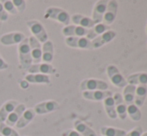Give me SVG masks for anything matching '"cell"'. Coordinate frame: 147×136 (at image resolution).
<instances>
[{
  "label": "cell",
  "instance_id": "6da1fadb",
  "mask_svg": "<svg viewBox=\"0 0 147 136\" xmlns=\"http://www.w3.org/2000/svg\"><path fill=\"white\" fill-rule=\"evenodd\" d=\"M18 56H19L20 66H21V68H23V69H28L33 64L28 37H26L18 45Z\"/></svg>",
  "mask_w": 147,
  "mask_h": 136
},
{
  "label": "cell",
  "instance_id": "7a4b0ae2",
  "mask_svg": "<svg viewBox=\"0 0 147 136\" xmlns=\"http://www.w3.org/2000/svg\"><path fill=\"white\" fill-rule=\"evenodd\" d=\"M44 17L46 19H52L64 24L65 26L69 25L70 22V15L67 11L59 7H48L45 11Z\"/></svg>",
  "mask_w": 147,
  "mask_h": 136
},
{
  "label": "cell",
  "instance_id": "3957f363",
  "mask_svg": "<svg viewBox=\"0 0 147 136\" xmlns=\"http://www.w3.org/2000/svg\"><path fill=\"white\" fill-rule=\"evenodd\" d=\"M27 26L32 36L35 37L40 43L43 44L48 40V34H47L42 23H40L38 20H29L27 21Z\"/></svg>",
  "mask_w": 147,
  "mask_h": 136
},
{
  "label": "cell",
  "instance_id": "277c9868",
  "mask_svg": "<svg viewBox=\"0 0 147 136\" xmlns=\"http://www.w3.org/2000/svg\"><path fill=\"white\" fill-rule=\"evenodd\" d=\"M80 89L82 91H105L108 89V84L103 80L98 79H84L80 83Z\"/></svg>",
  "mask_w": 147,
  "mask_h": 136
},
{
  "label": "cell",
  "instance_id": "5b68a950",
  "mask_svg": "<svg viewBox=\"0 0 147 136\" xmlns=\"http://www.w3.org/2000/svg\"><path fill=\"white\" fill-rule=\"evenodd\" d=\"M107 75L108 78L110 79L111 83L114 86L119 88H123L127 85V82H126L125 78L122 76V74L120 73V71L118 70V68L115 65H109L106 69Z\"/></svg>",
  "mask_w": 147,
  "mask_h": 136
},
{
  "label": "cell",
  "instance_id": "8992f818",
  "mask_svg": "<svg viewBox=\"0 0 147 136\" xmlns=\"http://www.w3.org/2000/svg\"><path fill=\"white\" fill-rule=\"evenodd\" d=\"M29 45H30V51H31V57H32L33 64L41 62L42 58V45L37 40L35 37H29Z\"/></svg>",
  "mask_w": 147,
  "mask_h": 136
},
{
  "label": "cell",
  "instance_id": "52a82bcc",
  "mask_svg": "<svg viewBox=\"0 0 147 136\" xmlns=\"http://www.w3.org/2000/svg\"><path fill=\"white\" fill-rule=\"evenodd\" d=\"M59 108V104L54 100H47V101L40 102L34 106L35 114L43 115L47 113H51Z\"/></svg>",
  "mask_w": 147,
  "mask_h": 136
},
{
  "label": "cell",
  "instance_id": "ba28073f",
  "mask_svg": "<svg viewBox=\"0 0 147 136\" xmlns=\"http://www.w3.org/2000/svg\"><path fill=\"white\" fill-rule=\"evenodd\" d=\"M65 43L72 48L92 49L91 41L86 37H66Z\"/></svg>",
  "mask_w": 147,
  "mask_h": 136
},
{
  "label": "cell",
  "instance_id": "9c48e42d",
  "mask_svg": "<svg viewBox=\"0 0 147 136\" xmlns=\"http://www.w3.org/2000/svg\"><path fill=\"white\" fill-rule=\"evenodd\" d=\"M29 74H43V75H50L56 72V69L49 63L40 62L37 64H32L28 68Z\"/></svg>",
  "mask_w": 147,
  "mask_h": 136
},
{
  "label": "cell",
  "instance_id": "30bf717a",
  "mask_svg": "<svg viewBox=\"0 0 147 136\" xmlns=\"http://www.w3.org/2000/svg\"><path fill=\"white\" fill-rule=\"evenodd\" d=\"M25 38L26 36L22 32H10L1 36L0 42L5 46H10L14 44H20Z\"/></svg>",
  "mask_w": 147,
  "mask_h": 136
},
{
  "label": "cell",
  "instance_id": "8fae6325",
  "mask_svg": "<svg viewBox=\"0 0 147 136\" xmlns=\"http://www.w3.org/2000/svg\"><path fill=\"white\" fill-rule=\"evenodd\" d=\"M107 4H108V1L106 0H99L95 3L92 12V18H91L95 22V24L101 23V21L103 20V16L106 12Z\"/></svg>",
  "mask_w": 147,
  "mask_h": 136
},
{
  "label": "cell",
  "instance_id": "7c38bea8",
  "mask_svg": "<svg viewBox=\"0 0 147 136\" xmlns=\"http://www.w3.org/2000/svg\"><path fill=\"white\" fill-rule=\"evenodd\" d=\"M117 9H118V3L116 1H108L106 8V12H105L104 16H103V20L105 25H110L114 22L115 18L117 15Z\"/></svg>",
  "mask_w": 147,
  "mask_h": 136
},
{
  "label": "cell",
  "instance_id": "4fadbf2b",
  "mask_svg": "<svg viewBox=\"0 0 147 136\" xmlns=\"http://www.w3.org/2000/svg\"><path fill=\"white\" fill-rule=\"evenodd\" d=\"M88 32L89 29L76 25H67L62 29V34L65 37H85Z\"/></svg>",
  "mask_w": 147,
  "mask_h": 136
},
{
  "label": "cell",
  "instance_id": "5bb4252c",
  "mask_svg": "<svg viewBox=\"0 0 147 136\" xmlns=\"http://www.w3.org/2000/svg\"><path fill=\"white\" fill-rule=\"evenodd\" d=\"M115 36H116V32L112 31V30H108V31L104 32L103 34L99 35L98 37H96L91 41L92 48H99V47L105 45L106 43H109L111 40L114 39Z\"/></svg>",
  "mask_w": 147,
  "mask_h": 136
},
{
  "label": "cell",
  "instance_id": "9a60e30c",
  "mask_svg": "<svg viewBox=\"0 0 147 136\" xmlns=\"http://www.w3.org/2000/svg\"><path fill=\"white\" fill-rule=\"evenodd\" d=\"M113 99L115 101V110H116L117 116L121 120H125L126 116H127V105L124 102L122 95L119 93H115Z\"/></svg>",
  "mask_w": 147,
  "mask_h": 136
},
{
  "label": "cell",
  "instance_id": "2e32d148",
  "mask_svg": "<svg viewBox=\"0 0 147 136\" xmlns=\"http://www.w3.org/2000/svg\"><path fill=\"white\" fill-rule=\"evenodd\" d=\"M70 21H72L76 26L86 28V29H91L95 25V22L91 18L87 16L81 15V14H74L70 16Z\"/></svg>",
  "mask_w": 147,
  "mask_h": 136
},
{
  "label": "cell",
  "instance_id": "e0dca14e",
  "mask_svg": "<svg viewBox=\"0 0 147 136\" xmlns=\"http://www.w3.org/2000/svg\"><path fill=\"white\" fill-rule=\"evenodd\" d=\"M25 110H26L25 104H22V103L21 104H18L17 106H16V108L8 115L7 119H6V121H5V124H7L8 126H11V127L15 126L16 123L18 122L19 118L21 117V115L23 114V112Z\"/></svg>",
  "mask_w": 147,
  "mask_h": 136
},
{
  "label": "cell",
  "instance_id": "ac0fdd59",
  "mask_svg": "<svg viewBox=\"0 0 147 136\" xmlns=\"http://www.w3.org/2000/svg\"><path fill=\"white\" fill-rule=\"evenodd\" d=\"M53 57H54V44H53L52 41L47 40L46 42L42 44V58H41V62L51 64Z\"/></svg>",
  "mask_w": 147,
  "mask_h": 136
},
{
  "label": "cell",
  "instance_id": "d6986e66",
  "mask_svg": "<svg viewBox=\"0 0 147 136\" xmlns=\"http://www.w3.org/2000/svg\"><path fill=\"white\" fill-rule=\"evenodd\" d=\"M82 96L85 99L92 100V101H101L104 100L105 98L112 96V92L111 91H100V90H96V91H83L82 92Z\"/></svg>",
  "mask_w": 147,
  "mask_h": 136
},
{
  "label": "cell",
  "instance_id": "ffe728a7",
  "mask_svg": "<svg viewBox=\"0 0 147 136\" xmlns=\"http://www.w3.org/2000/svg\"><path fill=\"white\" fill-rule=\"evenodd\" d=\"M17 105H18L17 101H15V100H9V101H6L0 107V123H5L8 115L16 108Z\"/></svg>",
  "mask_w": 147,
  "mask_h": 136
},
{
  "label": "cell",
  "instance_id": "44dd1931",
  "mask_svg": "<svg viewBox=\"0 0 147 136\" xmlns=\"http://www.w3.org/2000/svg\"><path fill=\"white\" fill-rule=\"evenodd\" d=\"M35 115H36V114H35V111H34V109H33V108L26 109V110L23 112V114L21 115V117L19 118L18 122L16 123L15 126L17 127V128H19V129L24 128V127L27 126L31 121L34 119Z\"/></svg>",
  "mask_w": 147,
  "mask_h": 136
},
{
  "label": "cell",
  "instance_id": "7402d4cb",
  "mask_svg": "<svg viewBox=\"0 0 147 136\" xmlns=\"http://www.w3.org/2000/svg\"><path fill=\"white\" fill-rule=\"evenodd\" d=\"M126 82L130 85H146L147 86V73L146 72H140V73L131 74L128 76Z\"/></svg>",
  "mask_w": 147,
  "mask_h": 136
},
{
  "label": "cell",
  "instance_id": "603a6c76",
  "mask_svg": "<svg viewBox=\"0 0 147 136\" xmlns=\"http://www.w3.org/2000/svg\"><path fill=\"white\" fill-rule=\"evenodd\" d=\"M109 29H110V27H109L108 25H105L104 23L95 24L91 29H89V32H88L87 36H86V38L91 41V39L93 40V39H95L96 37H98L99 35H101V34L104 33V32L108 31Z\"/></svg>",
  "mask_w": 147,
  "mask_h": 136
},
{
  "label": "cell",
  "instance_id": "cb8c5ba5",
  "mask_svg": "<svg viewBox=\"0 0 147 136\" xmlns=\"http://www.w3.org/2000/svg\"><path fill=\"white\" fill-rule=\"evenodd\" d=\"M74 128H75V131H77L82 136H97L95 131L91 127H89L86 123L80 120H76L74 122Z\"/></svg>",
  "mask_w": 147,
  "mask_h": 136
},
{
  "label": "cell",
  "instance_id": "d4e9b609",
  "mask_svg": "<svg viewBox=\"0 0 147 136\" xmlns=\"http://www.w3.org/2000/svg\"><path fill=\"white\" fill-rule=\"evenodd\" d=\"M24 80H26L28 83L33 84H50L49 76L43 74H27Z\"/></svg>",
  "mask_w": 147,
  "mask_h": 136
},
{
  "label": "cell",
  "instance_id": "484cf974",
  "mask_svg": "<svg viewBox=\"0 0 147 136\" xmlns=\"http://www.w3.org/2000/svg\"><path fill=\"white\" fill-rule=\"evenodd\" d=\"M147 95V86L146 85H138L135 90V99L134 104L137 107H141L144 104L145 98Z\"/></svg>",
  "mask_w": 147,
  "mask_h": 136
},
{
  "label": "cell",
  "instance_id": "4316f807",
  "mask_svg": "<svg viewBox=\"0 0 147 136\" xmlns=\"http://www.w3.org/2000/svg\"><path fill=\"white\" fill-rule=\"evenodd\" d=\"M135 90H136V87L134 85H126L124 87V90H123V98L124 102L125 104L127 105H131V104H134V99H135Z\"/></svg>",
  "mask_w": 147,
  "mask_h": 136
},
{
  "label": "cell",
  "instance_id": "83f0119b",
  "mask_svg": "<svg viewBox=\"0 0 147 136\" xmlns=\"http://www.w3.org/2000/svg\"><path fill=\"white\" fill-rule=\"evenodd\" d=\"M104 108L109 118L111 119L116 118L117 114H116V110H115V101L113 99V96H110V97H107L104 99Z\"/></svg>",
  "mask_w": 147,
  "mask_h": 136
},
{
  "label": "cell",
  "instance_id": "f1b7e54d",
  "mask_svg": "<svg viewBox=\"0 0 147 136\" xmlns=\"http://www.w3.org/2000/svg\"><path fill=\"white\" fill-rule=\"evenodd\" d=\"M100 131L102 136H125L126 133H127L125 130L117 129L114 128V127H108V126L101 127Z\"/></svg>",
  "mask_w": 147,
  "mask_h": 136
},
{
  "label": "cell",
  "instance_id": "f546056e",
  "mask_svg": "<svg viewBox=\"0 0 147 136\" xmlns=\"http://www.w3.org/2000/svg\"><path fill=\"white\" fill-rule=\"evenodd\" d=\"M127 115L133 121H139L142 116L139 107H137L135 104H131L127 106Z\"/></svg>",
  "mask_w": 147,
  "mask_h": 136
},
{
  "label": "cell",
  "instance_id": "4dcf8cb0",
  "mask_svg": "<svg viewBox=\"0 0 147 136\" xmlns=\"http://www.w3.org/2000/svg\"><path fill=\"white\" fill-rule=\"evenodd\" d=\"M0 134L2 136H19L17 131L5 123H0Z\"/></svg>",
  "mask_w": 147,
  "mask_h": 136
},
{
  "label": "cell",
  "instance_id": "1f68e13d",
  "mask_svg": "<svg viewBox=\"0 0 147 136\" xmlns=\"http://www.w3.org/2000/svg\"><path fill=\"white\" fill-rule=\"evenodd\" d=\"M3 4V7L5 9V11L7 12L8 14H17V10H16L15 6L13 4V1L11 0H5V1L2 2Z\"/></svg>",
  "mask_w": 147,
  "mask_h": 136
},
{
  "label": "cell",
  "instance_id": "d6a6232c",
  "mask_svg": "<svg viewBox=\"0 0 147 136\" xmlns=\"http://www.w3.org/2000/svg\"><path fill=\"white\" fill-rule=\"evenodd\" d=\"M13 4L18 13H22L26 9V2L23 0H13Z\"/></svg>",
  "mask_w": 147,
  "mask_h": 136
},
{
  "label": "cell",
  "instance_id": "836d02e7",
  "mask_svg": "<svg viewBox=\"0 0 147 136\" xmlns=\"http://www.w3.org/2000/svg\"><path fill=\"white\" fill-rule=\"evenodd\" d=\"M142 133H143V129H142V127L137 126L134 129H132V130H130L129 132L126 133L125 136H141Z\"/></svg>",
  "mask_w": 147,
  "mask_h": 136
},
{
  "label": "cell",
  "instance_id": "e575fe53",
  "mask_svg": "<svg viewBox=\"0 0 147 136\" xmlns=\"http://www.w3.org/2000/svg\"><path fill=\"white\" fill-rule=\"evenodd\" d=\"M8 18H9V14L5 11V9H4V7H3V4L0 1V21H2V22L7 21Z\"/></svg>",
  "mask_w": 147,
  "mask_h": 136
},
{
  "label": "cell",
  "instance_id": "d590c367",
  "mask_svg": "<svg viewBox=\"0 0 147 136\" xmlns=\"http://www.w3.org/2000/svg\"><path fill=\"white\" fill-rule=\"evenodd\" d=\"M62 136H82L81 134H79V133L77 132V131L75 130H66L65 132L62 133Z\"/></svg>",
  "mask_w": 147,
  "mask_h": 136
},
{
  "label": "cell",
  "instance_id": "8d00e7d4",
  "mask_svg": "<svg viewBox=\"0 0 147 136\" xmlns=\"http://www.w3.org/2000/svg\"><path fill=\"white\" fill-rule=\"evenodd\" d=\"M9 67V64L2 58V56L0 55V70H6Z\"/></svg>",
  "mask_w": 147,
  "mask_h": 136
},
{
  "label": "cell",
  "instance_id": "74e56055",
  "mask_svg": "<svg viewBox=\"0 0 147 136\" xmlns=\"http://www.w3.org/2000/svg\"><path fill=\"white\" fill-rule=\"evenodd\" d=\"M20 86H21V88H28V86H29V83H28L26 80H23V81L20 82Z\"/></svg>",
  "mask_w": 147,
  "mask_h": 136
},
{
  "label": "cell",
  "instance_id": "f35d334b",
  "mask_svg": "<svg viewBox=\"0 0 147 136\" xmlns=\"http://www.w3.org/2000/svg\"><path fill=\"white\" fill-rule=\"evenodd\" d=\"M141 136H147V132H145V133H142V135Z\"/></svg>",
  "mask_w": 147,
  "mask_h": 136
},
{
  "label": "cell",
  "instance_id": "ab89813d",
  "mask_svg": "<svg viewBox=\"0 0 147 136\" xmlns=\"http://www.w3.org/2000/svg\"><path fill=\"white\" fill-rule=\"evenodd\" d=\"M146 33H147V26H146Z\"/></svg>",
  "mask_w": 147,
  "mask_h": 136
},
{
  "label": "cell",
  "instance_id": "60d3db41",
  "mask_svg": "<svg viewBox=\"0 0 147 136\" xmlns=\"http://www.w3.org/2000/svg\"><path fill=\"white\" fill-rule=\"evenodd\" d=\"M100 136H101V135H100Z\"/></svg>",
  "mask_w": 147,
  "mask_h": 136
}]
</instances>
